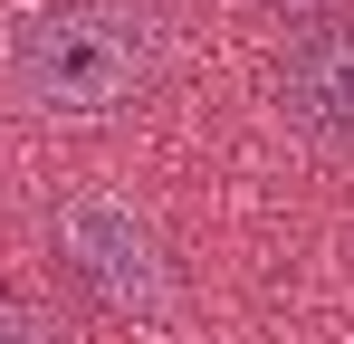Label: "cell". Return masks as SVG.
I'll list each match as a JSON object with an SVG mask.
<instances>
[{"label": "cell", "mask_w": 354, "mask_h": 344, "mask_svg": "<svg viewBox=\"0 0 354 344\" xmlns=\"http://www.w3.org/2000/svg\"><path fill=\"white\" fill-rule=\"evenodd\" d=\"M278 115L316 153H354V19L297 29L278 57Z\"/></svg>", "instance_id": "cell-3"}, {"label": "cell", "mask_w": 354, "mask_h": 344, "mask_svg": "<svg viewBox=\"0 0 354 344\" xmlns=\"http://www.w3.org/2000/svg\"><path fill=\"white\" fill-rule=\"evenodd\" d=\"M0 344H58V325H48L39 306H19V296L0 287Z\"/></svg>", "instance_id": "cell-5"}, {"label": "cell", "mask_w": 354, "mask_h": 344, "mask_svg": "<svg viewBox=\"0 0 354 344\" xmlns=\"http://www.w3.org/2000/svg\"><path fill=\"white\" fill-rule=\"evenodd\" d=\"M259 19H278V29H326V19H354V0H249Z\"/></svg>", "instance_id": "cell-4"}, {"label": "cell", "mask_w": 354, "mask_h": 344, "mask_svg": "<svg viewBox=\"0 0 354 344\" xmlns=\"http://www.w3.org/2000/svg\"><path fill=\"white\" fill-rule=\"evenodd\" d=\"M48 268L106 325H173V306H182L173 239L144 220L124 191H67L48 211Z\"/></svg>", "instance_id": "cell-2"}, {"label": "cell", "mask_w": 354, "mask_h": 344, "mask_svg": "<svg viewBox=\"0 0 354 344\" xmlns=\"http://www.w3.org/2000/svg\"><path fill=\"white\" fill-rule=\"evenodd\" d=\"M173 67L163 0H29L0 19V96L39 124H106Z\"/></svg>", "instance_id": "cell-1"}]
</instances>
